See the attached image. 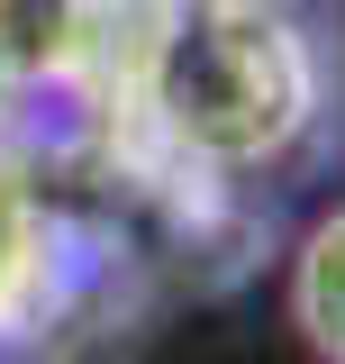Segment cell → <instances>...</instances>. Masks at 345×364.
Masks as SVG:
<instances>
[{
	"instance_id": "obj_1",
	"label": "cell",
	"mask_w": 345,
	"mask_h": 364,
	"mask_svg": "<svg viewBox=\"0 0 345 364\" xmlns=\"http://www.w3.org/2000/svg\"><path fill=\"white\" fill-rule=\"evenodd\" d=\"M172 128L218 146V155H255V146H282L291 119H300V64H291V37L273 18H236V28H200V37L172 55Z\"/></svg>"
},
{
	"instance_id": "obj_2",
	"label": "cell",
	"mask_w": 345,
	"mask_h": 364,
	"mask_svg": "<svg viewBox=\"0 0 345 364\" xmlns=\"http://www.w3.org/2000/svg\"><path fill=\"white\" fill-rule=\"evenodd\" d=\"M291 318H300L318 364H345V210H327L309 228L300 273H291Z\"/></svg>"
}]
</instances>
